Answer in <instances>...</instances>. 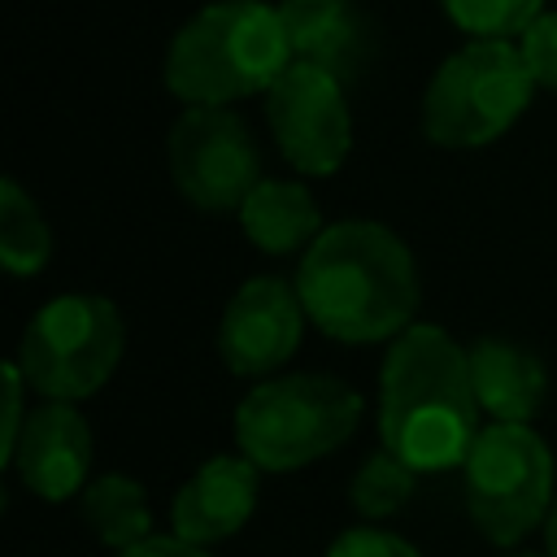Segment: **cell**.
<instances>
[{
    "label": "cell",
    "mask_w": 557,
    "mask_h": 557,
    "mask_svg": "<svg viewBox=\"0 0 557 557\" xmlns=\"http://www.w3.org/2000/svg\"><path fill=\"white\" fill-rule=\"evenodd\" d=\"M265 117L278 152L300 174H335L352 148V117L344 100V83L331 74L292 61L274 87L265 91Z\"/></svg>",
    "instance_id": "obj_9"
},
{
    "label": "cell",
    "mask_w": 557,
    "mask_h": 557,
    "mask_svg": "<svg viewBox=\"0 0 557 557\" xmlns=\"http://www.w3.org/2000/svg\"><path fill=\"white\" fill-rule=\"evenodd\" d=\"M52 257V231L39 205L17 187V178L0 183V261L13 278L39 274Z\"/></svg>",
    "instance_id": "obj_17"
},
{
    "label": "cell",
    "mask_w": 557,
    "mask_h": 557,
    "mask_svg": "<svg viewBox=\"0 0 557 557\" xmlns=\"http://www.w3.org/2000/svg\"><path fill=\"white\" fill-rule=\"evenodd\" d=\"M78 509H83L87 531H91L100 544L117 548V553H126L131 544H139V540L152 535V513H148L144 487H139L131 474H117V470H113V474H96V479L83 487Z\"/></svg>",
    "instance_id": "obj_16"
},
{
    "label": "cell",
    "mask_w": 557,
    "mask_h": 557,
    "mask_svg": "<svg viewBox=\"0 0 557 557\" xmlns=\"http://www.w3.org/2000/svg\"><path fill=\"white\" fill-rule=\"evenodd\" d=\"M461 487L479 535L513 548L553 509V453L531 422H487L461 461Z\"/></svg>",
    "instance_id": "obj_6"
},
{
    "label": "cell",
    "mask_w": 557,
    "mask_h": 557,
    "mask_svg": "<svg viewBox=\"0 0 557 557\" xmlns=\"http://www.w3.org/2000/svg\"><path fill=\"white\" fill-rule=\"evenodd\" d=\"M26 392H30L26 374L17 370V361H9V366H4V431H0V461H4V466H9V457H13V448H17V435H22L26 418H30Z\"/></svg>",
    "instance_id": "obj_22"
},
{
    "label": "cell",
    "mask_w": 557,
    "mask_h": 557,
    "mask_svg": "<svg viewBox=\"0 0 557 557\" xmlns=\"http://www.w3.org/2000/svg\"><path fill=\"white\" fill-rule=\"evenodd\" d=\"M479 413L466 348L448 331L413 322L392 339L379 370V435L387 453L418 474L453 470L483 431Z\"/></svg>",
    "instance_id": "obj_2"
},
{
    "label": "cell",
    "mask_w": 557,
    "mask_h": 557,
    "mask_svg": "<svg viewBox=\"0 0 557 557\" xmlns=\"http://www.w3.org/2000/svg\"><path fill=\"white\" fill-rule=\"evenodd\" d=\"M278 17L292 61L313 65L344 87L370 70L379 39L357 0H283Z\"/></svg>",
    "instance_id": "obj_12"
},
{
    "label": "cell",
    "mask_w": 557,
    "mask_h": 557,
    "mask_svg": "<svg viewBox=\"0 0 557 557\" xmlns=\"http://www.w3.org/2000/svg\"><path fill=\"white\" fill-rule=\"evenodd\" d=\"M292 65L278 9L261 0H222L200 9L165 48V87L187 104H231L270 91Z\"/></svg>",
    "instance_id": "obj_3"
},
{
    "label": "cell",
    "mask_w": 557,
    "mask_h": 557,
    "mask_svg": "<svg viewBox=\"0 0 557 557\" xmlns=\"http://www.w3.org/2000/svg\"><path fill=\"white\" fill-rule=\"evenodd\" d=\"M522 557H527V553H522Z\"/></svg>",
    "instance_id": "obj_25"
},
{
    "label": "cell",
    "mask_w": 557,
    "mask_h": 557,
    "mask_svg": "<svg viewBox=\"0 0 557 557\" xmlns=\"http://www.w3.org/2000/svg\"><path fill=\"white\" fill-rule=\"evenodd\" d=\"M17 470L22 487L35 492L39 500H70L78 496L91 479V426L70 400H48L35 405L17 448L9 457Z\"/></svg>",
    "instance_id": "obj_11"
},
{
    "label": "cell",
    "mask_w": 557,
    "mask_h": 557,
    "mask_svg": "<svg viewBox=\"0 0 557 557\" xmlns=\"http://www.w3.org/2000/svg\"><path fill=\"white\" fill-rule=\"evenodd\" d=\"M300 331H305V305L296 296V283L257 274L244 278L222 309L218 357L239 379H265L300 348Z\"/></svg>",
    "instance_id": "obj_10"
},
{
    "label": "cell",
    "mask_w": 557,
    "mask_h": 557,
    "mask_svg": "<svg viewBox=\"0 0 557 557\" xmlns=\"http://www.w3.org/2000/svg\"><path fill=\"white\" fill-rule=\"evenodd\" d=\"M170 178L205 213H239L261 183V152L252 131L226 104H187L165 139Z\"/></svg>",
    "instance_id": "obj_8"
},
{
    "label": "cell",
    "mask_w": 557,
    "mask_h": 557,
    "mask_svg": "<svg viewBox=\"0 0 557 557\" xmlns=\"http://www.w3.org/2000/svg\"><path fill=\"white\" fill-rule=\"evenodd\" d=\"M413 487H418V470H413L409 461H400L396 453L379 448V453H370V457L357 466V474H352V483H348V500H352V509H357L361 518L379 522V518L400 513V509L409 505Z\"/></svg>",
    "instance_id": "obj_18"
},
{
    "label": "cell",
    "mask_w": 557,
    "mask_h": 557,
    "mask_svg": "<svg viewBox=\"0 0 557 557\" xmlns=\"http://www.w3.org/2000/svg\"><path fill=\"white\" fill-rule=\"evenodd\" d=\"M522 61H527V70H531V78H535V87H544V91H553L557 96V13H540L527 30H522Z\"/></svg>",
    "instance_id": "obj_20"
},
{
    "label": "cell",
    "mask_w": 557,
    "mask_h": 557,
    "mask_svg": "<svg viewBox=\"0 0 557 557\" xmlns=\"http://www.w3.org/2000/svg\"><path fill=\"white\" fill-rule=\"evenodd\" d=\"M239 226L261 252H274V257L309 248L326 231L313 191L296 178H261L239 205Z\"/></svg>",
    "instance_id": "obj_15"
},
{
    "label": "cell",
    "mask_w": 557,
    "mask_h": 557,
    "mask_svg": "<svg viewBox=\"0 0 557 557\" xmlns=\"http://www.w3.org/2000/svg\"><path fill=\"white\" fill-rule=\"evenodd\" d=\"M326 557H422V553L383 527H348L344 535L331 540Z\"/></svg>",
    "instance_id": "obj_21"
},
{
    "label": "cell",
    "mask_w": 557,
    "mask_h": 557,
    "mask_svg": "<svg viewBox=\"0 0 557 557\" xmlns=\"http://www.w3.org/2000/svg\"><path fill=\"white\" fill-rule=\"evenodd\" d=\"M453 26H461L474 39H509L522 35L540 13L544 0H440Z\"/></svg>",
    "instance_id": "obj_19"
},
{
    "label": "cell",
    "mask_w": 557,
    "mask_h": 557,
    "mask_svg": "<svg viewBox=\"0 0 557 557\" xmlns=\"http://www.w3.org/2000/svg\"><path fill=\"white\" fill-rule=\"evenodd\" d=\"M122 313L113 300L74 292L48 300L22 331L17 370L26 374L30 392L48 400H83L96 396L122 357Z\"/></svg>",
    "instance_id": "obj_7"
},
{
    "label": "cell",
    "mask_w": 557,
    "mask_h": 557,
    "mask_svg": "<svg viewBox=\"0 0 557 557\" xmlns=\"http://www.w3.org/2000/svg\"><path fill=\"white\" fill-rule=\"evenodd\" d=\"M544 548H548V557H557V496H553V509L544 518Z\"/></svg>",
    "instance_id": "obj_24"
},
{
    "label": "cell",
    "mask_w": 557,
    "mask_h": 557,
    "mask_svg": "<svg viewBox=\"0 0 557 557\" xmlns=\"http://www.w3.org/2000/svg\"><path fill=\"white\" fill-rule=\"evenodd\" d=\"M361 422V396L331 374L257 383L235 409V444L257 470H300L331 457Z\"/></svg>",
    "instance_id": "obj_4"
},
{
    "label": "cell",
    "mask_w": 557,
    "mask_h": 557,
    "mask_svg": "<svg viewBox=\"0 0 557 557\" xmlns=\"http://www.w3.org/2000/svg\"><path fill=\"white\" fill-rule=\"evenodd\" d=\"M296 296L305 318L344 344L396 339L413 326L422 287L413 252L383 222H335L300 257Z\"/></svg>",
    "instance_id": "obj_1"
},
{
    "label": "cell",
    "mask_w": 557,
    "mask_h": 557,
    "mask_svg": "<svg viewBox=\"0 0 557 557\" xmlns=\"http://www.w3.org/2000/svg\"><path fill=\"white\" fill-rule=\"evenodd\" d=\"M117 557H209V548H200V544H191L183 535H148V540L131 544Z\"/></svg>",
    "instance_id": "obj_23"
},
{
    "label": "cell",
    "mask_w": 557,
    "mask_h": 557,
    "mask_svg": "<svg viewBox=\"0 0 557 557\" xmlns=\"http://www.w3.org/2000/svg\"><path fill=\"white\" fill-rule=\"evenodd\" d=\"M466 361H470L474 400L492 422H531L535 418V409L544 405V392H548V374L531 348L492 335V339L470 344Z\"/></svg>",
    "instance_id": "obj_14"
},
{
    "label": "cell",
    "mask_w": 557,
    "mask_h": 557,
    "mask_svg": "<svg viewBox=\"0 0 557 557\" xmlns=\"http://www.w3.org/2000/svg\"><path fill=\"white\" fill-rule=\"evenodd\" d=\"M257 466L239 457H209L170 500V522L174 535L209 548L218 540H231L235 531L248 527L257 509Z\"/></svg>",
    "instance_id": "obj_13"
},
{
    "label": "cell",
    "mask_w": 557,
    "mask_h": 557,
    "mask_svg": "<svg viewBox=\"0 0 557 557\" xmlns=\"http://www.w3.org/2000/svg\"><path fill=\"white\" fill-rule=\"evenodd\" d=\"M535 78L509 39H474L453 52L422 96V131L440 148H483L531 104Z\"/></svg>",
    "instance_id": "obj_5"
}]
</instances>
